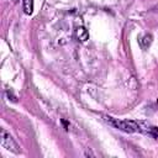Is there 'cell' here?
<instances>
[{
	"mask_svg": "<svg viewBox=\"0 0 158 158\" xmlns=\"http://www.w3.org/2000/svg\"><path fill=\"white\" fill-rule=\"evenodd\" d=\"M14 1H17V0H14Z\"/></svg>",
	"mask_w": 158,
	"mask_h": 158,
	"instance_id": "obj_7",
	"label": "cell"
},
{
	"mask_svg": "<svg viewBox=\"0 0 158 158\" xmlns=\"http://www.w3.org/2000/svg\"><path fill=\"white\" fill-rule=\"evenodd\" d=\"M77 37H78V40H79L80 42H85V41L89 38V32L86 31L85 27L80 26V27L77 28Z\"/></svg>",
	"mask_w": 158,
	"mask_h": 158,
	"instance_id": "obj_4",
	"label": "cell"
},
{
	"mask_svg": "<svg viewBox=\"0 0 158 158\" xmlns=\"http://www.w3.org/2000/svg\"><path fill=\"white\" fill-rule=\"evenodd\" d=\"M152 11H154V12H158V5H156V6L152 9Z\"/></svg>",
	"mask_w": 158,
	"mask_h": 158,
	"instance_id": "obj_6",
	"label": "cell"
},
{
	"mask_svg": "<svg viewBox=\"0 0 158 158\" xmlns=\"http://www.w3.org/2000/svg\"><path fill=\"white\" fill-rule=\"evenodd\" d=\"M104 120L110 123L111 126L121 130V131H125V132H128V133H132V132H139V121H135V120H118V118H114V117H110V116H104Z\"/></svg>",
	"mask_w": 158,
	"mask_h": 158,
	"instance_id": "obj_1",
	"label": "cell"
},
{
	"mask_svg": "<svg viewBox=\"0 0 158 158\" xmlns=\"http://www.w3.org/2000/svg\"><path fill=\"white\" fill-rule=\"evenodd\" d=\"M0 142H1V146L4 148H6L7 151H10L12 153L19 154L21 152L19 143L12 138V136L10 133H7L5 131V128H1V131H0Z\"/></svg>",
	"mask_w": 158,
	"mask_h": 158,
	"instance_id": "obj_2",
	"label": "cell"
},
{
	"mask_svg": "<svg viewBox=\"0 0 158 158\" xmlns=\"http://www.w3.org/2000/svg\"><path fill=\"white\" fill-rule=\"evenodd\" d=\"M152 41H153V36H152L151 33H147V35L142 36V37L138 40L139 46H141V48H142V49H147V48L151 46Z\"/></svg>",
	"mask_w": 158,
	"mask_h": 158,
	"instance_id": "obj_3",
	"label": "cell"
},
{
	"mask_svg": "<svg viewBox=\"0 0 158 158\" xmlns=\"http://www.w3.org/2000/svg\"><path fill=\"white\" fill-rule=\"evenodd\" d=\"M22 7H23L25 14L31 15V14H32V11H33V0H23Z\"/></svg>",
	"mask_w": 158,
	"mask_h": 158,
	"instance_id": "obj_5",
	"label": "cell"
}]
</instances>
